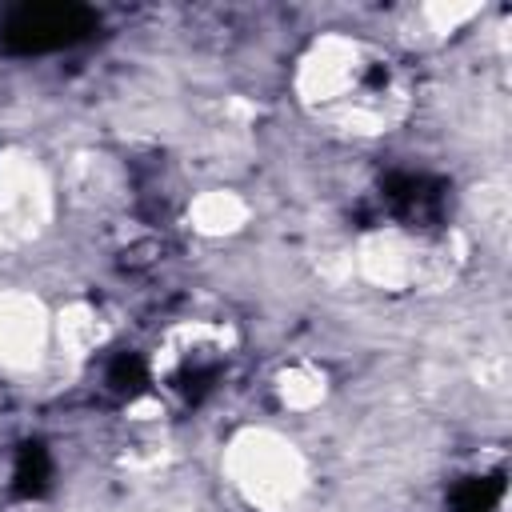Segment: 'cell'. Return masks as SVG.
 Here are the masks:
<instances>
[{
	"instance_id": "obj_1",
	"label": "cell",
	"mask_w": 512,
	"mask_h": 512,
	"mask_svg": "<svg viewBox=\"0 0 512 512\" xmlns=\"http://www.w3.org/2000/svg\"><path fill=\"white\" fill-rule=\"evenodd\" d=\"M96 12L84 4H24L0 24V48L12 56H40L72 48L96 32Z\"/></svg>"
},
{
	"instance_id": "obj_2",
	"label": "cell",
	"mask_w": 512,
	"mask_h": 512,
	"mask_svg": "<svg viewBox=\"0 0 512 512\" xmlns=\"http://www.w3.org/2000/svg\"><path fill=\"white\" fill-rule=\"evenodd\" d=\"M164 376V388L184 400V404H196L212 392V384L220 380L224 372V348L204 340V332H180L172 344H168V356H164V368H156Z\"/></svg>"
},
{
	"instance_id": "obj_3",
	"label": "cell",
	"mask_w": 512,
	"mask_h": 512,
	"mask_svg": "<svg viewBox=\"0 0 512 512\" xmlns=\"http://www.w3.org/2000/svg\"><path fill=\"white\" fill-rule=\"evenodd\" d=\"M376 196L384 216L408 228H440L448 216V184L428 172H388Z\"/></svg>"
},
{
	"instance_id": "obj_4",
	"label": "cell",
	"mask_w": 512,
	"mask_h": 512,
	"mask_svg": "<svg viewBox=\"0 0 512 512\" xmlns=\"http://www.w3.org/2000/svg\"><path fill=\"white\" fill-rule=\"evenodd\" d=\"M52 484V456L44 444H20L16 464H12V492L20 500H36L44 496Z\"/></svg>"
},
{
	"instance_id": "obj_5",
	"label": "cell",
	"mask_w": 512,
	"mask_h": 512,
	"mask_svg": "<svg viewBox=\"0 0 512 512\" xmlns=\"http://www.w3.org/2000/svg\"><path fill=\"white\" fill-rule=\"evenodd\" d=\"M152 380V368L136 356V352H116L104 368V384L116 392V396H140Z\"/></svg>"
},
{
	"instance_id": "obj_6",
	"label": "cell",
	"mask_w": 512,
	"mask_h": 512,
	"mask_svg": "<svg viewBox=\"0 0 512 512\" xmlns=\"http://www.w3.org/2000/svg\"><path fill=\"white\" fill-rule=\"evenodd\" d=\"M504 496V480L500 476H468L456 484L452 492V508L456 512H496Z\"/></svg>"
}]
</instances>
